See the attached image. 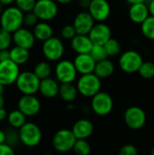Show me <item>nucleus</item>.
<instances>
[{"mask_svg": "<svg viewBox=\"0 0 154 155\" xmlns=\"http://www.w3.org/2000/svg\"><path fill=\"white\" fill-rule=\"evenodd\" d=\"M24 25V13L20 11L16 6H7L0 15V25L1 29L15 33Z\"/></svg>", "mask_w": 154, "mask_h": 155, "instance_id": "f257e3e1", "label": "nucleus"}, {"mask_svg": "<svg viewBox=\"0 0 154 155\" xmlns=\"http://www.w3.org/2000/svg\"><path fill=\"white\" fill-rule=\"evenodd\" d=\"M76 89L78 94L84 97L92 98L101 91L102 81L93 73L81 75L76 82Z\"/></svg>", "mask_w": 154, "mask_h": 155, "instance_id": "f03ea898", "label": "nucleus"}, {"mask_svg": "<svg viewBox=\"0 0 154 155\" xmlns=\"http://www.w3.org/2000/svg\"><path fill=\"white\" fill-rule=\"evenodd\" d=\"M19 142L25 146L33 148L37 146L42 141V131L40 127L32 122H26L18 129Z\"/></svg>", "mask_w": 154, "mask_h": 155, "instance_id": "7ed1b4c3", "label": "nucleus"}, {"mask_svg": "<svg viewBox=\"0 0 154 155\" xmlns=\"http://www.w3.org/2000/svg\"><path fill=\"white\" fill-rule=\"evenodd\" d=\"M15 84L23 95H34L38 92L40 79L33 72L24 71L20 72Z\"/></svg>", "mask_w": 154, "mask_h": 155, "instance_id": "20e7f679", "label": "nucleus"}, {"mask_svg": "<svg viewBox=\"0 0 154 155\" xmlns=\"http://www.w3.org/2000/svg\"><path fill=\"white\" fill-rule=\"evenodd\" d=\"M77 71L73 61L68 59H61L54 67L55 80L61 84H73L77 78Z\"/></svg>", "mask_w": 154, "mask_h": 155, "instance_id": "39448f33", "label": "nucleus"}, {"mask_svg": "<svg viewBox=\"0 0 154 155\" xmlns=\"http://www.w3.org/2000/svg\"><path fill=\"white\" fill-rule=\"evenodd\" d=\"M143 63L142 54L135 50H127L121 54L118 64L121 70L126 74L138 73L139 68Z\"/></svg>", "mask_w": 154, "mask_h": 155, "instance_id": "423d86ee", "label": "nucleus"}, {"mask_svg": "<svg viewBox=\"0 0 154 155\" xmlns=\"http://www.w3.org/2000/svg\"><path fill=\"white\" fill-rule=\"evenodd\" d=\"M42 53L44 58L49 62H58L64 54V45L59 37L52 36L43 42Z\"/></svg>", "mask_w": 154, "mask_h": 155, "instance_id": "0eeeda50", "label": "nucleus"}, {"mask_svg": "<svg viewBox=\"0 0 154 155\" xmlns=\"http://www.w3.org/2000/svg\"><path fill=\"white\" fill-rule=\"evenodd\" d=\"M58 11V5L54 0H36L32 12L38 20L48 22L57 16Z\"/></svg>", "mask_w": 154, "mask_h": 155, "instance_id": "6e6552de", "label": "nucleus"}, {"mask_svg": "<svg viewBox=\"0 0 154 155\" xmlns=\"http://www.w3.org/2000/svg\"><path fill=\"white\" fill-rule=\"evenodd\" d=\"M76 138L69 129H60L53 136L52 143L54 149L58 153H68L73 150Z\"/></svg>", "mask_w": 154, "mask_h": 155, "instance_id": "1a4fd4ad", "label": "nucleus"}, {"mask_svg": "<svg viewBox=\"0 0 154 155\" xmlns=\"http://www.w3.org/2000/svg\"><path fill=\"white\" fill-rule=\"evenodd\" d=\"M91 108L96 115L106 116L113 111V100L108 93L100 91L92 97Z\"/></svg>", "mask_w": 154, "mask_h": 155, "instance_id": "9d476101", "label": "nucleus"}, {"mask_svg": "<svg viewBox=\"0 0 154 155\" xmlns=\"http://www.w3.org/2000/svg\"><path fill=\"white\" fill-rule=\"evenodd\" d=\"M125 124L132 130L142 129L146 123V114L140 106H131L126 109L123 115Z\"/></svg>", "mask_w": 154, "mask_h": 155, "instance_id": "9b49d317", "label": "nucleus"}, {"mask_svg": "<svg viewBox=\"0 0 154 155\" xmlns=\"http://www.w3.org/2000/svg\"><path fill=\"white\" fill-rule=\"evenodd\" d=\"M19 74V65L10 59L0 62V84L4 87L14 84Z\"/></svg>", "mask_w": 154, "mask_h": 155, "instance_id": "f8f14e48", "label": "nucleus"}, {"mask_svg": "<svg viewBox=\"0 0 154 155\" xmlns=\"http://www.w3.org/2000/svg\"><path fill=\"white\" fill-rule=\"evenodd\" d=\"M17 109L25 117H33L39 114L41 102L35 95H22L17 102Z\"/></svg>", "mask_w": 154, "mask_h": 155, "instance_id": "ddd939ff", "label": "nucleus"}, {"mask_svg": "<svg viewBox=\"0 0 154 155\" xmlns=\"http://www.w3.org/2000/svg\"><path fill=\"white\" fill-rule=\"evenodd\" d=\"M88 13L97 23H103L111 15V5L107 0H91Z\"/></svg>", "mask_w": 154, "mask_h": 155, "instance_id": "4468645a", "label": "nucleus"}, {"mask_svg": "<svg viewBox=\"0 0 154 155\" xmlns=\"http://www.w3.org/2000/svg\"><path fill=\"white\" fill-rule=\"evenodd\" d=\"M93 45H103L109 39L112 38V30L105 23H95L88 34Z\"/></svg>", "mask_w": 154, "mask_h": 155, "instance_id": "2eb2a0df", "label": "nucleus"}, {"mask_svg": "<svg viewBox=\"0 0 154 155\" xmlns=\"http://www.w3.org/2000/svg\"><path fill=\"white\" fill-rule=\"evenodd\" d=\"M95 21L88 13V11L79 12L74 18L73 26L75 29L76 35H88L89 32L94 25Z\"/></svg>", "mask_w": 154, "mask_h": 155, "instance_id": "dca6fc26", "label": "nucleus"}, {"mask_svg": "<svg viewBox=\"0 0 154 155\" xmlns=\"http://www.w3.org/2000/svg\"><path fill=\"white\" fill-rule=\"evenodd\" d=\"M13 43L15 45L30 50L35 43V38L32 31L28 28L21 27L12 34Z\"/></svg>", "mask_w": 154, "mask_h": 155, "instance_id": "f3484780", "label": "nucleus"}, {"mask_svg": "<svg viewBox=\"0 0 154 155\" xmlns=\"http://www.w3.org/2000/svg\"><path fill=\"white\" fill-rule=\"evenodd\" d=\"M73 63L77 73L80 74L81 75L93 73L96 64V62L90 55V54H76Z\"/></svg>", "mask_w": 154, "mask_h": 155, "instance_id": "a211bd4d", "label": "nucleus"}, {"mask_svg": "<svg viewBox=\"0 0 154 155\" xmlns=\"http://www.w3.org/2000/svg\"><path fill=\"white\" fill-rule=\"evenodd\" d=\"M93 124L88 119H79L77 120L71 131L74 134L76 140H87L93 133Z\"/></svg>", "mask_w": 154, "mask_h": 155, "instance_id": "6ab92c4d", "label": "nucleus"}, {"mask_svg": "<svg viewBox=\"0 0 154 155\" xmlns=\"http://www.w3.org/2000/svg\"><path fill=\"white\" fill-rule=\"evenodd\" d=\"M128 15L133 23L136 25H141L147 17L150 16L148 4L138 3V4L130 5Z\"/></svg>", "mask_w": 154, "mask_h": 155, "instance_id": "aec40b11", "label": "nucleus"}, {"mask_svg": "<svg viewBox=\"0 0 154 155\" xmlns=\"http://www.w3.org/2000/svg\"><path fill=\"white\" fill-rule=\"evenodd\" d=\"M59 87H60V84L55 80V78L48 77V78L40 80L38 92L44 98L53 99L58 95Z\"/></svg>", "mask_w": 154, "mask_h": 155, "instance_id": "412c9836", "label": "nucleus"}, {"mask_svg": "<svg viewBox=\"0 0 154 155\" xmlns=\"http://www.w3.org/2000/svg\"><path fill=\"white\" fill-rule=\"evenodd\" d=\"M70 45L74 53H76L77 54H89L93 45L88 35H76L73 39H71Z\"/></svg>", "mask_w": 154, "mask_h": 155, "instance_id": "4be33fe9", "label": "nucleus"}, {"mask_svg": "<svg viewBox=\"0 0 154 155\" xmlns=\"http://www.w3.org/2000/svg\"><path fill=\"white\" fill-rule=\"evenodd\" d=\"M114 70H115L114 64L107 58L103 61L97 62L95 64L93 74L102 80L110 77L114 73Z\"/></svg>", "mask_w": 154, "mask_h": 155, "instance_id": "5701e85b", "label": "nucleus"}, {"mask_svg": "<svg viewBox=\"0 0 154 155\" xmlns=\"http://www.w3.org/2000/svg\"><path fill=\"white\" fill-rule=\"evenodd\" d=\"M33 34L35 38V40H39L41 42H44L47 39L54 36V30L53 27L47 23V22H38L34 27H33Z\"/></svg>", "mask_w": 154, "mask_h": 155, "instance_id": "b1692460", "label": "nucleus"}, {"mask_svg": "<svg viewBox=\"0 0 154 155\" xmlns=\"http://www.w3.org/2000/svg\"><path fill=\"white\" fill-rule=\"evenodd\" d=\"M58 95L64 102L71 104L77 98L78 92L76 86L74 84H61L59 87Z\"/></svg>", "mask_w": 154, "mask_h": 155, "instance_id": "393cba45", "label": "nucleus"}, {"mask_svg": "<svg viewBox=\"0 0 154 155\" xmlns=\"http://www.w3.org/2000/svg\"><path fill=\"white\" fill-rule=\"evenodd\" d=\"M9 56L10 60L13 61L17 65H22L27 63V61L30 58V53L29 50L19 47L15 45L9 50Z\"/></svg>", "mask_w": 154, "mask_h": 155, "instance_id": "a878e982", "label": "nucleus"}, {"mask_svg": "<svg viewBox=\"0 0 154 155\" xmlns=\"http://www.w3.org/2000/svg\"><path fill=\"white\" fill-rule=\"evenodd\" d=\"M6 119L10 126L14 129H19L26 123V117L18 109L11 111L7 114Z\"/></svg>", "mask_w": 154, "mask_h": 155, "instance_id": "bb28decb", "label": "nucleus"}, {"mask_svg": "<svg viewBox=\"0 0 154 155\" xmlns=\"http://www.w3.org/2000/svg\"><path fill=\"white\" fill-rule=\"evenodd\" d=\"M52 72H53L52 66H51L50 63L47 62V61H41L39 63H37L34 65V71H33V73L40 80H43V79L51 77Z\"/></svg>", "mask_w": 154, "mask_h": 155, "instance_id": "cd10ccee", "label": "nucleus"}, {"mask_svg": "<svg viewBox=\"0 0 154 155\" xmlns=\"http://www.w3.org/2000/svg\"><path fill=\"white\" fill-rule=\"evenodd\" d=\"M143 35L151 41H154V16L150 15L141 24Z\"/></svg>", "mask_w": 154, "mask_h": 155, "instance_id": "c85d7f7f", "label": "nucleus"}, {"mask_svg": "<svg viewBox=\"0 0 154 155\" xmlns=\"http://www.w3.org/2000/svg\"><path fill=\"white\" fill-rule=\"evenodd\" d=\"M105 51L108 54V57H114L117 56L121 54L122 51V45L120 44V42L115 39V38H111L109 39L104 45H103Z\"/></svg>", "mask_w": 154, "mask_h": 155, "instance_id": "c756f323", "label": "nucleus"}, {"mask_svg": "<svg viewBox=\"0 0 154 155\" xmlns=\"http://www.w3.org/2000/svg\"><path fill=\"white\" fill-rule=\"evenodd\" d=\"M138 73L143 79L149 80L154 78V63L150 61H143L138 70Z\"/></svg>", "mask_w": 154, "mask_h": 155, "instance_id": "7c9ffc66", "label": "nucleus"}, {"mask_svg": "<svg viewBox=\"0 0 154 155\" xmlns=\"http://www.w3.org/2000/svg\"><path fill=\"white\" fill-rule=\"evenodd\" d=\"M73 150L76 155H90L92 147L87 140H76Z\"/></svg>", "mask_w": 154, "mask_h": 155, "instance_id": "2f4dec72", "label": "nucleus"}, {"mask_svg": "<svg viewBox=\"0 0 154 155\" xmlns=\"http://www.w3.org/2000/svg\"><path fill=\"white\" fill-rule=\"evenodd\" d=\"M89 54L96 63L108 58V54L105 51L104 46L100 45H93Z\"/></svg>", "mask_w": 154, "mask_h": 155, "instance_id": "473e14b6", "label": "nucleus"}, {"mask_svg": "<svg viewBox=\"0 0 154 155\" xmlns=\"http://www.w3.org/2000/svg\"><path fill=\"white\" fill-rule=\"evenodd\" d=\"M36 0H15V4L20 11H22L24 14L32 12L34 9V6L35 5Z\"/></svg>", "mask_w": 154, "mask_h": 155, "instance_id": "72a5a7b5", "label": "nucleus"}, {"mask_svg": "<svg viewBox=\"0 0 154 155\" xmlns=\"http://www.w3.org/2000/svg\"><path fill=\"white\" fill-rule=\"evenodd\" d=\"M12 43H13L12 34L1 29L0 30V51L8 50Z\"/></svg>", "mask_w": 154, "mask_h": 155, "instance_id": "f704fd0d", "label": "nucleus"}, {"mask_svg": "<svg viewBox=\"0 0 154 155\" xmlns=\"http://www.w3.org/2000/svg\"><path fill=\"white\" fill-rule=\"evenodd\" d=\"M76 35L75 29L74 28L73 25H65L61 29V36L64 39L71 40Z\"/></svg>", "mask_w": 154, "mask_h": 155, "instance_id": "c9c22d12", "label": "nucleus"}, {"mask_svg": "<svg viewBox=\"0 0 154 155\" xmlns=\"http://www.w3.org/2000/svg\"><path fill=\"white\" fill-rule=\"evenodd\" d=\"M38 18L33 12L24 14V25L27 27H34L38 23Z\"/></svg>", "mask_w": 154, "mask_h": 155, "instance_id": "e433bc0d", "label": "nucleus"}, {"mask_svg": "<svg viewBox=\"0 0 154 155\" xmlns=\"http://www.w3.org/2000/svg\"><path fill=\"white\" fill-rule=\"evenodd\" d=\"M19 142L18 133H15V131H10L9 134H5V143L9 146L13 147Z\"/></svg>", "mask_w": 154, "mask_h": 155, "instance_id": "4c0bfd02", "label": "nucleus"}, {"mask_svg": "<svg viewBox=\"0 0 154 155\" xmlns=\"http://www.w3.org/2000/svg\"><path fill=\"white\" fill-rule=\"evenodd\" d=\"M118 155H138V150L133 144H126L121 148Z\"/></svg>", "mask_w": 154, "mask_h": 155, "instance_id": "58836bf2", "label": "nucleus"}, {"mask_svg": "<svg viewBox=\"0 0 154 155\" xmlns=\"http://www.w3.org/2000/svg\"><path fill=\"white\" fill-rule=\"evenodd\" d=\"M0 155H15L14 148L6 143L0 144Z\"/></svg>", "mask_w": 154, "mask_h": 155, "instance_id": "ea45409f", "label": "nucleus"}, {"mask_svg": "<svg viewBox=\"0 0 154 155\" xmlns=\"http://www.w3.org/2000/svg\"><path fill=\"white\" fill-rule=\"evenodd\" d=\"M9 50H1L0 51V62L9 60Z\"/></svg>", "mask_w": 154, "mask_h": 155, "instance_id": "a19ab883", "label": "nucleus"}, {"mask_svg": "<svg viewBox=\"0 0 154 155\" xmlns=\"http://www.w3.org/2000/svg\"><path fill=\"white\" fill-rule=\"evenodd\" d=\"M78 3H79V5L82 8L88 9V7L90 5V3H91V0H78Z\"/></svg>", "mask_w": 154, "mask_h": 155, "instance_id": "79ce46f5", "label": "nucleus"}, {"mask_svg": "<svg viewBox=\"0 0 154 155\" xmlns=\"http://www.w3.org/2000/svg\"><path fill=\"white\" fill-rule=\"evenodd\" d=\"M147 4H148V8H149L150 15L154 16V0H151L149 2H147Z\"/></svg>", "mask_w": 154, "mask_h": 155, "instance_id": "37998d69", "label": "nucleus"}, {"mask_svg": "<svg viewBox=\"0 0 154 155\" xmlns=\"http://www.w3.org/2000/svg\"><path fill=\"white\" fill-rule=\"evenodd\" d=\"M7 114H8L7 111H6L4 107L1 108V109H0V121L5 120V119L7 118Z\"/></svg>", "mask_w": 154, "mask_h": 155, "instance_id": "c03bdc74", "label": "nucleus"}, {"mask_svg": "<svg viewBox=\"0 0 154 155\" xmlns=\"http://www.w3.org/2000/svg\"><path fill=\"white\" fill-rule=\"evenodd\" d=\"M5 143V133L0 130V144Z\"/></svg>", "mask_w": 154, "mask_h": 155, "instance_id": "a18cd8bd", "label": "nucleus"}, {"mask_svg": "<svg viewBox=\"0 0 154 155\" xmlns=\"http://www.w3.org/2000/svg\"><path fill=\"white\" fill-rule=\"evenodd\" d=\"M128 4L133 5V4H138V3H147L148 0H125Z\"/></svg>", "mask_w": 154, "mask_h": 155, "instance_id": "49530a36", "label": "nucleus"}, {"mask_svg": "<svg viewBox=\"0 0 154 155\" xmlns=\"http://www.w3.org/2000/svg\"><path fill=\"white\" fill-rule=\"evenodd\" d=\"M15 2V0H0V4L4 6V5H6V6H9L11 4H13Z\"/></svg>", "mask_w": 154, "mask_h": 155, "instance_id": "de8ad7c7", "label": "nucleus"}, {"mask_svg": "<svg viewBox=\"0 0 154 155\" xmlns=\"http://www.w3.org/2000/svg\"><path fill=\"white\" fill-rule=\"evenodd\" d=\"M54 1L61 5H67V4H70L71 2H73L74 0H54Z\"/></svg>", "mask_w": 154, "mask_h": 155, "instance_id": "09e8293b", "label": "nucleus"}, {"mask_svg": "<svg viewBox=\"0 0 154 155\" xmlns=\"http://www.w3.org/2000/svg\"><path fill=\"white\" fill-rule=\"evenodd\" d=\"M4 105H5V99L2 95H0V109L3 108Z\"/></svg>", "mask_w": 154, "mask_h": 155, "instance_id": "8fccbe9b", "label": "nucleus"}, {"mask_svg": "<svg viewBox=\"0 0 154 155\" xmlns=\"http://www.w3.org/2000/svg\"><path fill=\"white\" fill-rule=\"evenodd\" d=\"M66 108H67L68 110H73V109H74L75 107H74V105L71 103V104H67Z\"/></svg>", "mask_w": 154, "mask_h": 155, "instance_id": "3c124183", "label": "nucleus"}, {"mask_svg": "<svg viewBox=\"0 0 154 155\" xmlns=\"http://www.w3.org/2000/svg\"><path fill=\"white\" fill-rule=\"evenodd\" d=\"M3 92H4V86L0 84V95H2Z\"/></svg>", "mask_w": 154, "mask_h": 155, "instance_id": "603ef678", "label": "nucleus"}, {"mask_svg": "<svg viewBox=\"0 0 154 155\" xmlns=\"http://www.w3.org/2000/svg\"><path fill=\"white\" fill-rule=\"evenodd\" d=\"M3 10H4V7H3V5L0 4V15L2 14V12H3Z\"/></svg>", "mask_w": 154, "mask_h": 155, "instance_id": "864d4df0", "label": "nucleus"}, {"mask_svg": "<svg viewBox=\"0 0 154 155\" xmlns=\"http://www.w3.org/2000/svg\"><path fill=\"white\" fill-rule=\"evenodd\" d=\"M151 155H154V146L152 147V151H151Z\"/></svg>", "mask_w": 154, "mask_h": 155, "instance_id": "5fc2aeb1", "label": "nucleus"}, {"mask_svg": "<svg viewBox=\"0 0 154 155\" xmlns=\"http://www.w3.org/2000/svg\"><path fill=\"white\" fill-rule=\"evenodd\" d=\"M149 1H151V0H148V2H149Z\"/></svg>", "mask_w": 154, "mask_h": 155, "instance_id": "6e6d98bb", "label": "nucleus"}]
</instances>
